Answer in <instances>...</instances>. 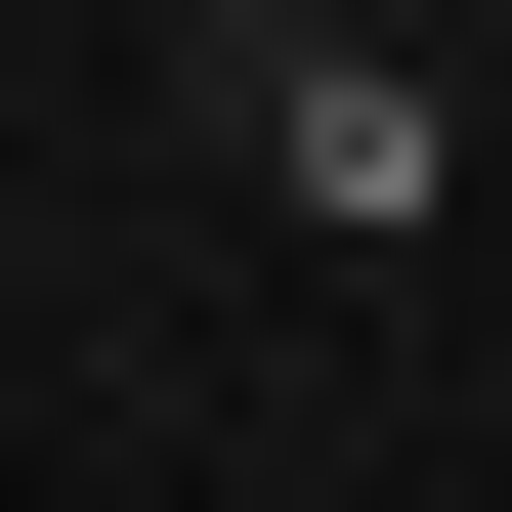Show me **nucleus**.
<instances>
[{"mask_svg":"<svg viewBox=\"0 0 512 512\" xmlns=\"http://www.w3.org/2000/svg\"><path fill=\"white\" fill-rule=\"evenodd\" d=\"M214 43H299V0H214ZM384 43H470V0H384Z\"/></svg>","mask_w":512,"mask_h":512,"instance_id":"f257e3e1","label":"nucleus"}]
</instances>
